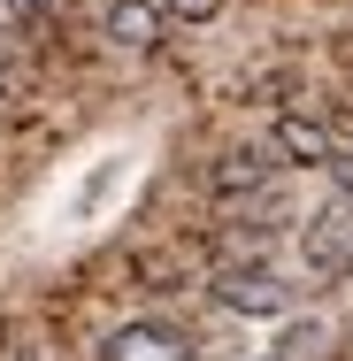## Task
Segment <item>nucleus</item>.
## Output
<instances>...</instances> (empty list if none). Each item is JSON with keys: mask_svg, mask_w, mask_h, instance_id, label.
Listing matches in <instances>:
<instances>
[{"mask_svg": "<svg viewBox=\"0 0 353 361\" xmlns=\"http://www.w3.org/2000/svg\"><path fill=\"white\" fill-rule=\"evenodd\" d=\"M215 300L238 307V315H284L292 307V285H284L277 269H261V262H238V269L215 277Z\"/></svg>", "mask_w": 353, "mask_h": 361, "instance_id": "1", "label": "nucleus"}, {"mask_svg": "<svg viewBox=\"0 0 353 361\" xmlns=\"http://www.w3.org/2000/svg\"><path fill=\"white\" fill-rule=\"evenodd\" d=\"M299 246H307V262H315V269H330V277L353 269V200H330L323 216L299 231Z\"/></svg>", "mask_w": 353, "mask_h": 361, "instance_id": "2", "label": "nucleus"}, {"mask_svg": "<svg viewBox=\"0 0 353 361\" xmlns=\"http://www.w3.org/2000/svg\"><path fill=\"white\" fill-rule=\"evenodd\" d=\"M100 361H185V331H169V323H123Z\"/></svg>", "mask_w": 353, "mask_h": 361, "instance_id": "3", "label": "nucleus"}, {"mask_svg": "<svg viewBox=\"0 0 353 361\" xmlns=\"http://www.w3.org/2000/svg\"><path fill=\"white\" fill-rule=\"evenodd\" d=\"M269 177H277V154H269V146H238V154L215 161V192H254V185H269Z\"/></svg>", "mask_w": 353, "mask_h": 361, "instance_id": "4", "label": "nucleus"}, {"mask_svg": "<svg viewBox=\"0 0 353 361\" xmlns=\"http://www.w3.org/2000/svg\"><path fill=\"white\" fill-rule=\"evenodd\" d=\"M108 39H116V47H154V39H161L154 0H116V8H108Z\"/></svg>", "mask_w": 353, "mask_h": 361, "instance_id": "5", "label": "nucleus"}, {"mask_svg": "<svg viewBox=\"0 0 353 361\" xmlns=\"http://www.w3.org/2000/svg\"><path fill=\"white\" fill-rule=\"evenodd\" d=\"M269 154H284V161H330V139L315 123H277L269 131Z\"/></svg>", "mask_w": 353, "mask_h": 361, "instance_id": "6", "label": "nucleus"}, {"mask_svg": "<svg viewBox=\"0 0 353 361\" xmlns=\"http://www.w3.org/2000/svg\"><path fill=\"white\" fill-rule=\"evenodd\" d=\"M323 354H330V331L323 323H292L277 338V361H323Z\"/></svg>", "mask_w": 353, "mask_h": 361, "instance_id": "7", "label": "nucleus"}, {"mask_svg": "<svg viewBox=\"0 0 353 361\" xmlns=\"http://www.w3.org/2000/svg\"><path fill=\"white\" fill-rule=\"evenodd\" d=\"M330 177H338V200H353V146H346V154H330Z\"/></svg>", "mask_w": 353, "mask_h": 361, "instance_id": "8", "label": "nucleus"}, {"mask_svg": "<svg viewBox=\"0 0 353 361\" xmlns=\"http://www.w3.org/2000/svg\"><path fill=\"white\" fill-rule=\"evenodd\" d=\"M215 8H223V0H177V16H185V23H200V16H215Z\"/></svg>", "mask_w": 353, "mask_h": 361, "instance_id": "9", "label": "nucleus"}, {"mask_svg": "<svg viewBox=\"0 0 353 361\" xmlns=\"http://www.w3.org/2000/svg\"><path fill=\"white\" fill-rule=\"evenodd\" d=\"M0 8H8V16H39L47 0H0Z\"/></svg>", "mask_w": 353, "mask_h": 361, "instance_id": "10", "label": "nucleus"}]
</instances>
